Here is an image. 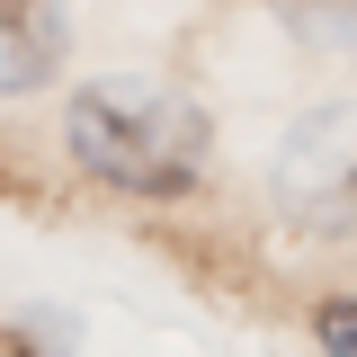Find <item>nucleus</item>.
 Instances as JSON below:
<instances>
[{
  "label": "nucleus",
  "instance_id": "obj_1",
  "mask_svg": "<svg viewBox=\"0 0 357 357\" xmlns=\"http://www.w3.org/2000/svg\"><path fill=\"white\" fill-rule=\"evenodd\" d=\"M63 143L98 188L116 197H188L206 178V152H215V126L188 89L152 81V72H116V81L72 89L63 107Z\"/></svg>",
  "mask_w": 357,
  "mask_h": 357
},
{
  "label": "nucleus",
  "instance_id": "obj_4",
  "mask_svg": "<svg viewBox=\"0 0 357 357\" xmlns=\"http://www.w3.org/2000/svg\"><path fill=\"white\" fill-rule=\"evenodd\" d=\"M312 340L331 357H357V295H331V304L312 312Z\"/></svg>",
  "mask_w": 357,
  "mask_h": 357
},
{
  "label": "nucleus",
  "instance_id": "obj_2",
  "mask_svg": "<svg viewBox=\"0 0 357 357\" xmlns=\"http://www.w3.org/2000/svg\"><path fill=\"white\" fill-rule=\"evenodd\" d=\"M277 197L312 232H357V107H321L277 152Z\"/></svg>",
  "mask_w": 357,
  "mask_h": 357
},
{
  "label": "nucleus",
  "instance_id": "obj_3",
  "mask_svg": "<svg viewBox=\"0 0 357 357\" xmlns=\"http://www.w3.org/2000/svg\"><path fill=\"white\" fill-rule=\"evenodd\" d=\"M63 45H72L63 0H0V98H36L63 72Z\"/></svg>",
  "mask_w": 357,
  "mask_h": 357
}]
</instances>
